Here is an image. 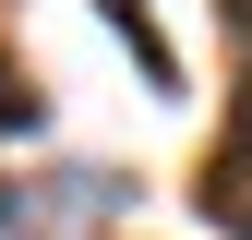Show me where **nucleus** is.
Masks as SVG:
<instances>
[{"label": "nucleus", "mask_w": 252, "mask_h": 240, "mask_svg": "<svg viewBox=\"0 0 252 240\" xmlns=\"http://www.w3.org/2000/svg\"><path fill=\"white\" fill-rule=\"evenodd\" d=\"M36 120H48V96H36V84H24V60L0 48V132H36Z\"/></svg>", "instance_id": "2"}, {"label": "nucleus", "mask_w": 252, "mask_h": 240, "mask_svg": "<svg viewBox=\"0 0 252 240\" xmlns=\"http://www.w3.org/2000/svg\"><path fill=\"white\" fill-rule=\"evenodd\" d=\"M192 216L228 228V240H252V84H240L228 132H216V156H204V180H192Z\"/></svg>", "instance_id": "1"}]
</instances>
